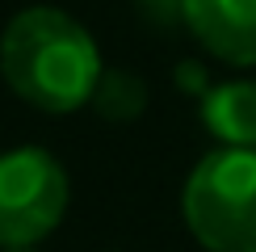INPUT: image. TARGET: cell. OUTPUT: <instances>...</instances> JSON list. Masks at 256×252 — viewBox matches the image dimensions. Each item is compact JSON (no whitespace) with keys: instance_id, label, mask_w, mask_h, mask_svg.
<instances>
[{"instance_id":"7","label":"cell","mask_w":256,"mask_h":252,"mask_svg":"<svg viewBox=\"0 0 256 252\" xmlns=\"http://www.w3.org/2000/svg\"><path fill=\"white\" fill-rule=\"evenodd\" d=\"M143 8H156V13H172V8H180L185 0H138Z\"/></svg>"},{"instance_id":"3","label":"cell","mask_w":256,"mask_h":252,"mask_svg":"<svg viewBox=\"0 0 256 252\" xmlns=\"http://www.w3.org/2000/svg\"><path fill=\"white\" fill-rule=\"evenodd\" d=\"M68 172L42 147H13L0 156V248L30 252L68 214Z\"/></svg>"},{"instance_id":"5","label":"cell","mask_w":256,"mask_h":252,"mask_svg":"<svg viewBox=\"0 0 256 252\" xmlns=\"http://www.w3.org/2000/svg\"><path fill=\"white\" fill-rule=\"evenodd\" d=\"M202 122L222 147L256 152V80H222L206 88Z\"/></svg>"},{"instance_id":"1","label":"cell","mask_w":256,"mask_h":252,"mask_svg":"<svg viewBox=\"0 0 256 252\" xmlns=\"http://www.w3.org/2000/svg\"><path fill=\"white\" fill-rule=\"evenodd\" d=\"M101 72L92 34L63 8H26L0 34V76L42 114H72L92 101Z\"/></svg>"},{"instance_id":"2","label":"cell","mask_w":256,"mask_h":252,"mask_svg":"<svg viewBox=\"0 0 256 252\" xmlns=\"http://www.w3.org/2000/svg\"><path fill=\"white\" fill-rule=\"evenodd\" d=\"M194 240L210 252H256V152L218 147L194 164L180 194Z\"/></svg>"},{"instance_id":"4","label":"cell","mask_w":256,"mask_h":252,"mask_svg":"<svg viewBox=\"0 0 256 252\" xmlns=\"http://www.w3.org/2000/svg\"><path fill=\"white\" fill-rule=\"evenodd\" d=\"M189 34L231 68H256V0H185Z\"/></svg>"},{"instance_id":"6","label":"cell","mask_w":256,"mask_h":252,"mask_svg":"<svg viewBox=\"0 0 256 252\" xmlns=\"http://www.w3.org/2000/svg\"><path fill=\"white\" fill-rule=\"evenodd\" d=\"M92 105L110 122H134L147 110V84L126 68H105L92 88Z\"/></svg>"}]
</instances>
